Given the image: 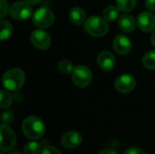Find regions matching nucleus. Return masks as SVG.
I'll use <instances>...</instances> for the list:
<instances>
[{"mask_svg":"<svg viewBox=\"0 0 155 154\" xmlns=\"http://www.w3.org/2000/svg\"><path fill=\"white\" fill-rule=\"evenodd\" d=\"M151 42L153 44V45L155 47V30L153 31V34H152V37H151Z\"/></svg>","mask_w":155,"mask_h":154,"instance_id":"30","label":"nucleus"},{"mask_svg":"<svg viewBox=\"0 0 155 154\" xmlns=\"http://www.w3.org/2000/svg\"><path fill=\"white\" fill-rule=\"evenodd\" d=\"M143 64L145 68L155 70V51H149L143 58Z\"/></svg>","mask_w":155,"mask_h":154,"instance_id":"19","label":"nucleus"},{"mask_svg":"<svg viewBox=\"0 0 155 154\" xmlns=\"http://www.w3.org/2000/svg\"><path fill=\"white\" fill-rule=\"evenodd\" d=\"M8 154H23V153H21V152H10V153H8Z\"/></svg>","mask_w":155,"mask_h":154,"instance_id":"31","label":"nucleus"},{"mask_svg":"<svg viewBox=\"0 0 155 154\" xmlns=\"http://www.w3.org/2000/svg\"><path fill=\"white\" fill-rule=\"evenodd\" d=\"M118 25L122 31H124L125 33H131L135 29L136 22L132 15L126 14V15H121V17L119 18V21H118Z\"/></svg>","mask_w":155,"mask_h":154,"instance_id":"15","label":"nucleus"},{"mask_svg":"<svg viewBox=\"0 0 155 154\" xmlns=\"http://www.w3.org/2000/svg\"><path fill=\"white\" fill-rule=\"evenodd\" d=\"M119 8L118 6L114 5H108L104 8L103 12V17L107 21V22H114L117 19L119 15Z\"/></svg>","mask_w":155,"mask_h":154,"instance_id":"17","label":"nucleus"},{"mask_svg":"<svg viewBox=\"0 0 155 154\" xmlns=\"http://www.w3.org/2000/svg\"><path fill=\"white\" fill-rule=\"evenodd\" d=\"M13 102V97L12 95L7 93L6 91L2 90L1 91V100H0V107L2 109L7 108L12 104Z\"/></svg>","mask_w":155,"mask_h":154,"instance_id":"22","label":"nucleus"},{"mask_svg":"<svg viewBox=\"0 0 155 154\" xmlns=\"http://www.w3.org/2000/svg\"><path fill=\"white\" fill-rule=\"evenodd\" d=\"M97 63L101 69L109 72L112 71L115 66V58L112 53L108 51H103L98 54Z\"/></svg>","mask_w":155,"mask_h":154,"instance_id":"13","label":"nucleus"},{"mask_svg":"<svg viewBox=\"0 0 155 154\" xmlns=\"http://www.w3.org/2000/svg\"><path fill=\"white\" fill-rule=\"evenodd\" d=\"M85 12L81 7H73L69 12V19L74 25H82L85 21Z\"/></svg>","mask_w":155,"mask_h":154,"instance_id":"16","label":"nucleus"},{"mask_svg":"<svg viewBox=\"0 0 155 154\" xmlns=\"http://www.w3.org/2000/svg\"><path fill=\"white\" fill-rule=\"evenodd\" d=\"M124 154H146L143 150L139 148H130L126 150Z\"/></svg>","mask_w":155,"mask_h":154,"instance_id":"26","label":"nucleus"},{"mask_svg":"<svg viewBox=\"0 0 155 154\" xmlns=\"http://www.w3.org/2000/svg\"><path fill=\"white\" fill-rule=\"evenodd\" d=\"M32 5L26 1H17L14 3L9 9V14L15 20H25L32 15Z\"/></svg>","mask_w":155,"mask_h":154,"instance_id":"7","label":"nucleus"},{"mask_svg":"<svg viewBox=\"0 0 155 154\" xmlns=\"http://www.w3.org/2000/svg\"><path fill=\"white\" fill-rule=\"evenodd\" d=\"M116 5L123 12L132 11L136 5V0H116Z\"/></svg>","mask_w":155,"mask_h":154,"instance_id":"20","label":"nucleus"},{"mask_svg":"<svg viewBox=\"0 0 155 154\" xmlns=\"http://www.w3.org/2000/svg\"><path fill=\"white\" fill-rule=\"evenodd\" d=\"M14 119V114L12 112H4L2 113V120L4 122V123H12Z\"/></svg>","mask_w":155,"mask_h":154,"instance_id":"24","label":"nucleus"},{"mask_svg":"<svg viewBox=\"0 0 155 154\" xmlns=\"http://www.w3.org/2000/svg\"><path fill=\"white\" fill-rule=\"evenodd\" d=\"M31 42L34 44L35 47L41 49V50H45L49 48L51 44V37L50 35L44 30L37 29L32 32L31 36H30Z\"/></svg>","mask_w":155,"mask_h":154,"instance_id":"8","label":"nucleus"},{"mask_svg":"<svg viewBox=\"0 0 155 154\" xmlns=\"http://www.w3.org/2000/svg\"><path fill=\"white\" fill-rule=\"evenodd\" d=\"M48 145L47 140H42L41 142H29L24 147L25 154H41L43 150Z\"/></svg>","mask_w":155,"mask_h":154,"instance_id":"14","label":"nucleus"},{"mask_svg":"<svg viewBox=\"0 0 155 154\" xmlns=\"http://www.w3.org/2000/svg\"><path fill=\"white\" fill-rule=\"evenodd\" d=\"M137 25L143 32L155 30V15L150 12H143L138 15Z\"/></svg>","mask_w":155,"mask_h":154,"instance_id":"11","label":"nucleus"},{"mask_svg":"<svg viewBox=\"0 0 155 154\" xmlns=\"http://www.w3.org/2000/svg\"><path fill=\"white\" fill-rule=\"evenodd\" d=\"M0 133H1L0 148L2 152H5L13 150L16 144V137L13 130L6 123H3L0 125Z\"/></svg>","mask_w":155,"mask_h":154,"instance_id":"6","label":"nucleus"},{"mask_svg":"<svg viewBox=\"0 0 155 154\" xmlns=\"http://www.w3.org/2000/svg\"><path fill=\"white\" fill-rule=\"evenodd\" d=\"M1 154H3V152H2V153H1Z\"/></svg>","mask_w":155,"mask_h":154,"instance_id":"32","label":"nucleus"},{"mask_svg":"<svg viewBox=\"0 0 155 154\" xmlns=\"http://www.w3.org/2000/svg\"><path fill=\"white\" fill-rule=\"evenodd\" d=\"M33 23L39 28H48L50 27L54 22V15L53 12L45 7L38 8L33 15Z\"/></svg>","mask_w":155,"mask_h":154,"instance_id":"4","label":"nucleus"},{"mask_svg":"<svg viewBox=\"0 0 155 154\" xmlns=\"http://www.w3.org/2000/svg\"><path fill=\"white\" fill-rule=\"evenodd\" d=\"M26 2H28L30 5H38L42 0H25Z\"/></svg>","mask_w":155,"mask_h":154,"instance_id":"29","label":"nucleus"},{"mask_svg":"<svg viewBox=\"0 0 155 154\" xmlns=\"http://www.w3.org/2000/svg\"><path fill=\"white\" fill-rule=\"evenodd\" d=\"M82 135L74 131L65 133L61 138V144L65 149H74L82 143Z\"/></svg>","mask_w":155,"mask_h":154,"instance_id":"10","label":"nucleus"},{"mask_svg":"<svg viewBox=\"0 0 155 154\" xmlns=\"http://www.w3.org/2000/svg\"><path fill=\"white\" fill-rule=\"evenodd\" d=\"M57 68L60 71V73H62L63 74H72L74 67H73V64L70 61L62 60L61 62L58 63Z\"/></svg>","mask_w":155,"mask_h":154,"instance_id":"21","label":"nucleus"},{"mask_svg":"<svg viewBox=\"0 0 155 154\" xmlns=\"http://www.w3.org/2000/svg\"><path fill=\"white\" fill-rule=\"evenodd\" d=\"M145 5H146V8L149 11L155 12V0H146L145 1Z\"/></svg>","mask_w":155,"mask_h":154,"instance_id":"27","label":"nucleus"},{"mask_svg":"<svg viewBox=\"0 0 155 154\" xmlns=\"http://www.w3.org/2000/svg\"><path fill=\"white\" fill-rule=\"evenodd\" d=\"M114 49L117 54L125 55L132 50V42L127 36L124 34H118L114 40Z\"/></svg>","mask_w":155,"mask_h":154,"instance_id":"12","label":"nucleus"},{"mask_svg":"<svg viewBox=\"0 0 155 154\" xmlns=\"http://www.w3.org/2000/svg\"><path fill=\"white\" fill-rule=\"evenodd\" d=\"M24 134L32 140H39L43 137L45 132V123L36 116H29L25 119L22 124Z\"/></svg>","mask_w":155,"mask_h":154,"instance_id":"1","label":"nucleus"},{"mask_svg":"<svg viewBox=\"0 0 155 154\" xmlns=\"http://www.w3.org/2000/svg\"><path fill=\"white\" fill-rule=\"evenodd\" d=\"M25 81V74L23 70L14 68L6 71L2 78V83L5 88L9 91L16 92L24 85Z\"/></svg>","mask_w":155,"mask_h":154,"instance_id":"2","label":"nucleus"},{"mask_svg":"<svg viewBox=\"0 0 155 154\" xmlns=\"http://www.w3.org/2000/svg\"><path fill=\"white\" fill-rule=\"evenodd\" d=\"M92 72L85 65H76L72 72V80L75 85L84 88L91 84Z\"/></svg>","mask_w":155,"mask_h":154,"instance_id":"5","label":"nucleus"},{"mask_svg":"<svg viewBox=\"0 0 155 154\" xmlns=\"http://www.w3.org/2000/svg\"><path fill=\"white\" fill-rule=\"evenodd\" d=\"M99 154H118L115 151L112 150V149H104L102 152H100Z\"/></svg>","mask_w":155,"mask_h":154,"instance_id":"28","label":"nucleus"},{"mask_svg":"<svg viewBox=\"0 0 155 154\" xmlns=\"http://www.w3.org/2000/svg\"><path fill=\"white\" fill-rule=\"evenodd\" d=\"M0 3H1V9H0V11H1V18H3V17H5L6 15H7V13H9V7H8V3L5 1V0H0Z\"/></svg>","mask_w":155,"mask_h":154,"instance_id":"23","label":"nucleus"},{"mask_svg":"<svg viewBox=\"0 0 155 154\" xmlns=\"http://www.w3.org/2000/svg\"><path fill=\"white\" fill-rule=\"evenodd\" d=\"M41 154H61V152H59L58 149H56L55 147L54 146H50V145H47L42 152Z\"/></svg>","mask_w":155,"mask_h":154,"instance_id":"25","label":"nucleus"},{"mask_svg":"<svg viewBox=\"0 0 155 154\" xmlns=\"http://www.w3.org/2000/svg\"><path fill=\"white\" fill-rule=\"evenodd\" d=\"M1 33H0V40L5 41L8 39L13 33V26L10 22L5 20H1Z\"/></svg>","mask_w":155,"mask_h":154,"instance_id":"18","label":"nucleus"},{"mask_svg":"<svg viewBox=\"0 0 155 154\" xmlns=\"http://www.w3.org/2000/svg\"><path fill=\"white\" fill-rule=\"evenodd\" d=\"M115 89L123 93H127L132 92L136 86V81L134 76L130 74H122L115 80L114 83Z\"/></svg>","mask_w":155,"mask_h":154,"instance_id":"9","label":"nucleus"},{"mask_svg":"<svg viewBox=\"0 0 155 154\" xmlns=\"http://www.w3.org/2000/svg\"><path fill=\"white\" fill-rule=\"evenodd\" d=\"M84 30L92 36L100 37L106 34L109 30V25L104 17L92 15L84 22Z\"/></svg>","mask_w":155,"mask_h":154,"instance_id":"3","label":"nucleus"}]
</instances>
